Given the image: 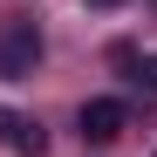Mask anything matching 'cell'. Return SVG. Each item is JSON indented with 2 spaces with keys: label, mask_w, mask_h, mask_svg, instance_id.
Returning <instances> with one entry per match:
<instances>
[{
  "label": "cell",
  "mask_w": 157,
  "mask_h": 157,
  "mask_svg": "<svg viewBox=\"0 0 157 157\" xmlns=\"http://www.w3.org/2000/svg\"><path fill=\"white\" fill-rule=\"evenodd\" d=\"M137 89H144V96H157V55H150V62H137Z\"/></svg>",
  "instance_id": "277c9868"
},
{
  "label": "cell",
  "mask_w": 157,
  "mask_h": 157,
  "mask_svg": "<svg viewBox=\"0 0 157 157\" xmlns=\"http://www.w3.org/2000/svg\"><path fill=\"white\" fill-rule=\"evenodd\" d=\"M41 62V28L34 21H7L0 28V82H28Z\"/></svg>",
  "instance_id": "6da1fadb"
},
{
  "label": "cell",
  "mask_w": 157,
  "mask_h": 157,
  "mask_svg": "<svg viewBox=\"0 0 157 157\" xmlns=\"http://www.w3.org/2000/svg\"><path fill=\"white\" fill-rule=\"evenodd\" d=\"M0 150H14V157H48V130H41L34 116H21V109L0 102Z\"/></svg>",
  "instance_id": "3957f363"
},
{
  "label": "cell",
  "mask_w": 157,
  "mask_h": 157,
  "mask_svg": "<svg viewBox=\"0 0 157 157\" xmlns=\"http://www.w3.org/2000/svg\"><path fill=\"white\" fill-rule=\"evenodd\" d=\"M75 130H82V144H116L123 130H130V109H123L116 96H96V102H82Z\"/></svg>",
  "instance_id": "7a4b0ae2"
},
{
  "label": "cell",
  "mask_w": 157,
  "mask_h": 157,
  "mask_svg": "<svg viewBox=\"0 0 157 157\" xmlns=\"http://www.w3.org/2000/svg\"><path fill=\"white\" fill-rule=\"evenodd\" d=\"M89 7H116V0H89Z\"/></svg>",
  "instance_id": "5b68a950"
}]
</instances>
